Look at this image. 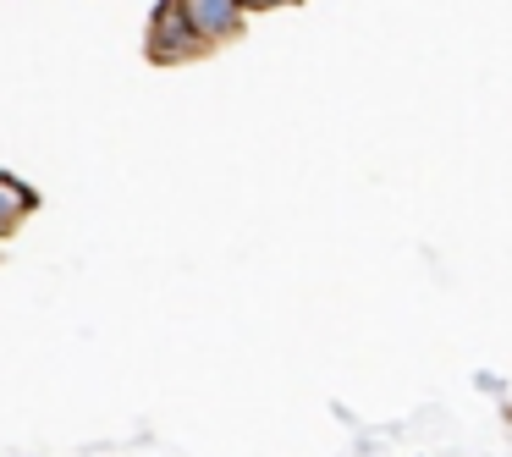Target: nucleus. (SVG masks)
<instances>
[{
  "label": "nucleus",
  "mask_w": 512,
  "mask_h": 457,
  "mask_svg": "<svg viewBox=\"0 0 512 457\" xmlns=\"http://www.w3.org/2000/svg\"><path fill=\"white\" fill-rule=\"evenodd\" d=\"M149 61H160V67H177V61H193L210 50V39L199 34V23H193L188 0H160L155 12H149Z\"/></svg>",
  "instance_id": "nucleus-1"
},
{
  "label": "nucleus",
  "mask_w": 512,
  "mask_h": 457,
  "mask_svg": "<svg viewBox=\"0 0 512 457\" xmlns=\"http://www.w3.org/2000/svg\"><path fill=\"white\" fill-rule=\"evenodd\" d=\"M188 12L210 45H232L248 23V0H188Z\"/></svg>",
  "instance_id": "nucleus-2"
},
{
  "label": "nucleus",
  "mask_w": 512,
  "mask_h": 457,
  "mask_svg": "<svg viewBox=\"0 0 512 457\" xmlns=\"http://www.w3.org/2000/svg\"><path fill=\"white\" fill-rule=\"evenodd\" d=\"M34 204H39V193L28 188V182H17L12 171H0V237L17 232V226L34 215Z\"/></svg>",
  "instance_id": "nucleus-3"
}]
</instances>
